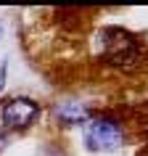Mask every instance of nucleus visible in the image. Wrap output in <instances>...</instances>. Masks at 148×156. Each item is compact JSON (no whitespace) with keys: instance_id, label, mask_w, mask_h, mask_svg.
I'll return each instance as SVG.
<instances>
[{"instance_id":"obj_3","label":"nucleus","mask_w":148,"mask_h":156,"mask_svg":"<svg viewBox=\"0 0 148 156\" xmlns=\"http://www.w3.org/2000/svg\"><path fill=\"white\" fill-rule=\"evenodd\" d=\"M100 42H103V56L111 64L130 66L140 58V45L138 40L127 34L124 29H103L100 32Z\"/></svg>"},{"instance_id":"obj_2","label":"nucleus","mask_w":148,"mask_h":156,"mask_svg":"<svg viewBox=\"0 0 148 156\" xmlns=\"http://www.w3.org/2000/svg\"><path fill=\"white\" fill-rule=\"evenodd\" d=\"M37 119H40V103L34 98L19 95V98H8L0 106V124L5 130H29Z\"/></svg>"},{"instance_id":"obj_5","label":"nucleus","mask_w":148,"mask_h":156,"mask_svg":"<svg viewBox=\"0 0 148 156\" xmlns=\"http://www.w3.org/2000/svg\"><path fill=\"white\" fill-rule=\"evenodd\" d=\"M3 87H5V64L0 66V93H3Z\"/></svg>"},{"instance_id":"obj_1","label":"nucleus","mask_w":148,"mask_h":156,"mask_svg":"<svg viewBox=\"0 0 148 156\" xmlns=\"http://www.w3.org/2000/svg\"><path fill=\"white\" fill-rule=\"evenodd\" d=\"M82 140L90 151H100V154H108V151H116L122 148L124 143V130L116 119H108V116H95V119H87L85 122V132Z\"/></svg>"},{"instance_id":"obj_6","label":"nucleus","mask_w":148,"mask_h":156,"mask_svg":"<svg viewBox=\"0 0 148 156\" xmlns=\"http://www.w3.org/2000/svg\"><path fill=\"white\" fill-rule=\"evenodd\" d=\"M5 143H8V135H5V132L0 130V151H3V148H5Z\"/></svg>"},{"instance_id":"obj_4","label":"nucleus","mask_w":148,"mask_h":156,"mask_svg":"<svg viewBox=\"0 0 148 156\" xmlns=\"http://www.w3.org/2000/svg\"><path fill=\"white\" fill-rule=\"evenodd\" d=\"M53 116L64 127H72V124H85L90 119V108L85 103H77V101H66V103H56L53 106Z\"/></svg>"},{"instance_id":"obj_7","label":"nucleus","mask_w":148,"mask_h":156,"mask_svg":"<svg viewBox=\"0 0 148 156\" xmlns=\"http://www.w3.org/2000/svg\"><path fill=\"white\" fill-rule=\"evenodd\" d=\"M0 40H3V21H0Z\"/></svg>"}]
</instances>
